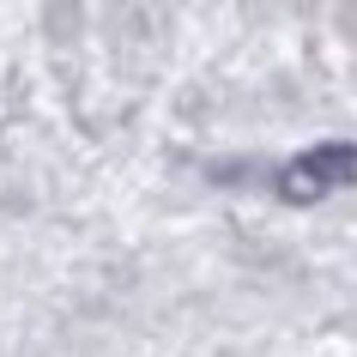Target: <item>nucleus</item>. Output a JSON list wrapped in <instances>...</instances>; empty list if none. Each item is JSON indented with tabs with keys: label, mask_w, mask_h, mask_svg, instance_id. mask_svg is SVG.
<instances>
[{
	"label": "nucleus",
	"mask_w": 357,
	"mask_h": 357,
	"mask_svg": "<svg viewBox=\"0 0 357 357\" xmlns=\"http://www.w3.org/2000/svg\"><path fill=\"white\" fill-rule=\"evenodd\" d=\"M339 188H357V139H321L284 164L291 200H321V194H339Z\"/></svg>",
	"instance_id": "obj_1"
}]
</instances>
